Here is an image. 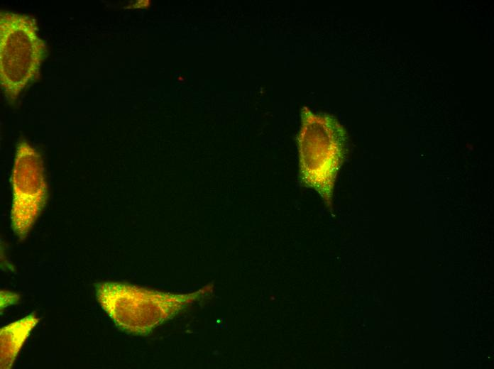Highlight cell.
<instances>
[{"mask_svg": "<svg viewBox=\"0 0 494 369\" xmlns=\"http://www.w3.org/2000/svg\"><path fill=\"white\" fill-rule=\"evenodd\" d=\"M204 287L188 294H172L118 282L95 284L96 298L116 326L136 336H148L209 292Z\"/></svg>", "mask_w": 494, "mask_h": 369, "instance_id": "cell-1", "label": "cell"}, {"mask_svg": "<svg viewBox=\"0 0 494 369\" xmlns=\"http://www.w3.org/2000/svg\"><path fill=\"white\" fill-rule=\"evenodd\" d=\"M45 53V44L34 19L1 11L0 82L10 103L37 77Z\"/></svg>", "mask_w": 494, "mask_h": 369, "instance_id": "cell-3", "label": "cell"}, {"mask_svg": "<svg viewBox=\"0 0 494 369\" xmlns=\"http://www.w3.org/2000/svg\"><path fill=\"white\" fill-rule=\"evenodd\" d=\"M39 319L34 313L12 322L0 329L1 368L12 367L24 342Z\"/></svg>", "mask_w": 494, "mask_h": 369, "instance_id": "cell-5", "label": "cell"}, {"mask_svg": "<svg viewBox=\"0 0 494 369\" xmlns=\"http://www.w3.org/2000/svg\"><path fill=\"white\" fill-rule=\"evenodd\" d=\"M11 181V226L14 234L24 241L48 199V184L42 156L25 140L17 145Z\"/></svg>", "mask_w": 494, "mask_h": 369, "instance_id": "cell-4", "label": "cell"}, {"mask_svg": "<svg viewBox=\"0 0 494 369\" xmlns=\"http://www.w3.org/2000/svg\"><path fill=\"white\" fill-rule=\"evenodd\" d=\"M20 296L10 292L1 291V310L18 302Z\"/></svg>", "mask_w": 494, "mask_h": 369, "instance_id": "cell-6", "label": "cell"}, {"mask_svg": "<svg viewBox=\"0 0 494 369\" xmlns=\"http://www.w3.org/2000/svg\"><path fill=\"white\" fill-rule=\"evenodd\" d=\"M344 140L343 128L334 119L302 109L297 137L300 178L304 186L319 194L328 208L331 206Z\"/></svg>", "mask_w": 494, "mask_h": 369, "instance_id": "cell-2", "label": "cell"}]
</instances>
